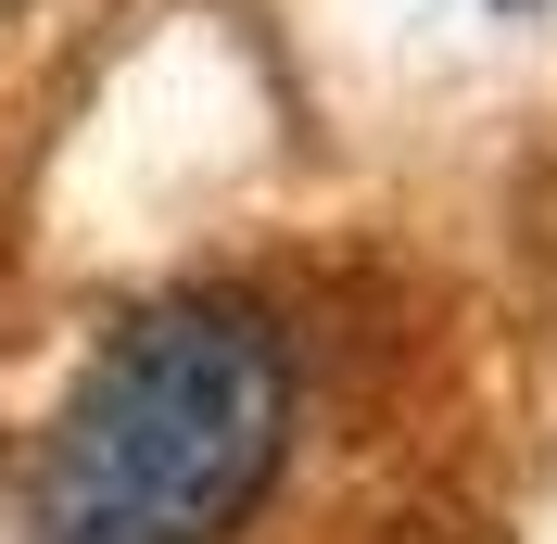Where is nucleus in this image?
<instances>
[{"mask_svg":"<svg viewBox=\"0 0 557 544\" xmlns=\"http://www.w3.org/2000/svg\"><path fill=\"white\" fill-rule=\"evenodd\" d=\"M292 443V342L253 305H152L76 380L51 469H38V544H228Z\"/></svg>","mask_w":557,"mask_h":544,"instance_id":"nucleus-1","label":"nucleus"},{"mask_svg":"<svg viewBox=\"0 0 557 544\" xmlns=\"http://www.w3.org/2000/svg\"><path fill=\"white\" fill-rule=\"evenodd\" d=\"M507 13H532V0H507Z\"/></svg>","mask_w":557,"mask_h":544,"instance_id":"nucleus-2","label":"nucleus"}]
</instances>
